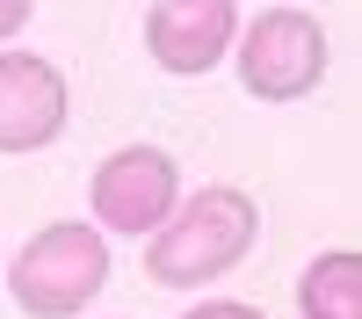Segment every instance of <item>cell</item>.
Here are the masks:
<instances>
[{
	"label": "cell",
	"instance_id": "cell-8",
	"mask_svg": "<svg viewBox=\"0 0 362 319\" xmlns=\"http://www.w3.org/2000/svg\"><path fill=\"white\" fill-rule=\"evenodd\" d=\"M181 319H268V312L247 305V298H203V305H189Z\"/></svg>",
	"mask_w": 362,
	"mask_h": 319
},
{
	"label": "cell",
	"instance_id": "cell-9",
	"mask_svg": "<svg viewBox=\"0 0 362 319\" xmlns=\"http://www.w3.org/2000/svg\"><path fill=\"white\" fill-rule=\"evenodd\" d=\"M29 29V0H0V44H15Z\"/></svg>",
	"mask_w": 362,
	"mask_h": 319
},
{
	"label": "cell",
	"instance_id": "cell-5",
	"mask_svg": "<svg viewBox=\"0 0 362 319\" xmlns=\"http://www.w3.org/2000/svg\"><path fill=\"white\" fill-rule=\"evenodd\" d=\"M73 124V87L44 51H0V153H44Z\"/></svg>",
	"mask_w": 362,
	"mask_h": 319
},
{
	"label": "cell",
	"instance_id": "cell-1",
	"mask_svg": "<svg viewBox=\"0 0 362 319\" xmlns=\"http://www.w3.org/2000/svg\"><path fill=\"white\" fill-rule=\"evenodd\" d=\"M254 240H261V203L232 182H210L196 196H181L174 218L145 240V276L160 290H203L232 276L254 254Z\"/></svg>",
	"mask_w": 362,
	"mask_h": 319
},
{
	"label": "cell",
	"instance_id": "cell-6",
	"mask_svg": "<svg viewBox=\"0 0 362 319\" xmlns=\"http://www.w3.org/2000/svg\"><path fill=\"white\" fill-rule=\"evenodd\" d=\"M239 8L232 0H160L145 8V58L174 80H203L232 58Z\"/></svg>",
	"mask_w": 362,
	"mask_h": 319
},
{
	"label": "cell",
	"instance_id": "cell-3",
	"mask_svg": "<svg viewBox=\"0 0 362 319\" xmlns=\"http://www.w3.org/2000/svg\"><path fill=\"white\" fill-rule=\"evenodd\" d=\"M232 66L254 102H305L334 66V44H326V22L305 8H254L239 15Z\"/></svg>",
	"mask_w": 362,
	"mask_h": 319
},
{
	"label": "cell",
	"instance_id": "cell-7",
	"mask_svg": "<svg viewBox=\"0 0 362 319\" xmlns=\"http://www.w3.org/2000/svg\"><path fill=\"white\" fill-rule=\"evenodd\" d=\"M297 312L305 319H362V254L355 247L312 254L305 276H297Z\"/></svg>",
	"mask_w": 362,
	"mask_h": 319
},
{
	"label": "cell",
	"instance_id": "cell-4",
	"mask_svg": "<svg viewBox=\"0 0 362 319\" xmlns=\"http://www.w3.org/2000/svg\"><path fill=\"white\" fill-rule=\"evenodd\" d=\"M181 203V167L167 145H116L109 160H95L87 174V225L102 232H124V240H153V232L174 218Z\"/></svg>",
	"mask_w": 362,
	"mask_h": 319
},
{
	"label": "cell",
	"instance_id": "cell-2",
	"mask_svg": "<svg viewBox=\"0 0 362 319\" xmlns=\"http://www.w3.org/2000/svg\"><path fill=\"white\" fill-rule=\"evenodd\" d=\"M0 283L22 305V319H80L109 290V240L87 218L37 225L15 247V261H0Z\"/></svg>",
	"mask_w": 362,
	"mask_h": 319
}]
</instances>
